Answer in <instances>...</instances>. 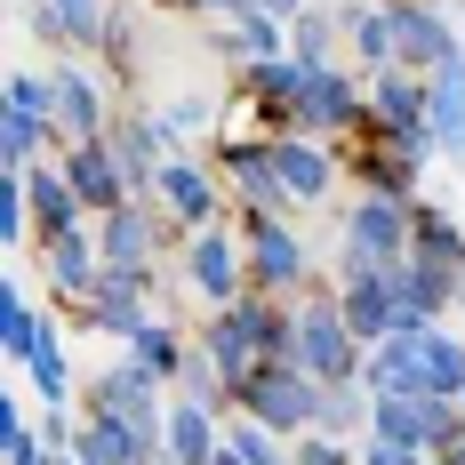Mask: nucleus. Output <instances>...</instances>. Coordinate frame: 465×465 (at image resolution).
Instances as JSON below:
<instances>
[{
    "label": "nucleus",
    "instance_id": "nucleus-31",
    "mask_svg": "<svg viewBox=\"0 0 465 465\" xmlns=\"http://www.w3.org/2000/svg\"><path fill=\"white\" fill-rule=\"evenodd\" d=\"M0 465H56V441H48V433H33L16 401L0 410Z\"/></svg>",
    "mask_w": 465,
    "mask_h": 465
},
{
    "label": "nucleus",
    "instance_id": "nucleus-16",
    "mask_svg": "<svg viewBox=\"0 0 465 465\" xmlns=\"http://www.w3.org/2000/svg\"><path fill=\"white\" fill-rule=\"evenodd\" d=\"M337 297H345V322H353L361 345L410 329V305H401V289H393V265H385V273H361V281H337Z\"/></svg>",
    "mask_w": 465,
    "mask_h": 465
},
{
    "label": "nucleus",
    "instance_id": "nucleus-11",
    "mask_svg": "<svg viewBox=\"0 0 465 465\" xmlns=\"http://www.w3.org/2000/svg\"><path fill=\"white\" fill-rule=\"evenodd\" d=\"M64 177L81 185L89 217L121 209V201H137V177H129V161L113 153V137H81V144H64Z\"/></svg>",
    "mask_w": 465,
    "mask_h": 465
},
{
    "label": "nucleus",
    "instance_id": "nucleus-21",
    "mask_svg": "<svg viewBox=\"0 0 465 465\" xmlns=\"http://www.w3.org/2000/svg\"><path fill=\"white\" fill-rule=\"evenodd\" d=\"M104 137H113V153H121V161H129L137 193H153V169H161V161L177 153V144H169V129H161V113H121V121H113Z\"/></svg>",
    "mask_w": 465,
    "mask_h": 465
},
{
    "label": "nucleus",
    "instance_id": "nucleus-2",
    "mask_svg": "<svg viewBox=\"0 0 465 465\" xmlns=\"http://www.w3.org/2000/svg\"><path fill=\"white\" fill-rule=\"evenodd\" d=\"M232 410H249L257 425H273V433H313L322 425V377L305 370V361H257L249 377H232Z\"/></svg>",
    "mask_w": 465,
    "mask_h": 465
},
{
    "label": "nucleus",
    "instance_id": "nucleus-37",
    "mask_svg": "<svg viewBox=\"0 0 465 465\" xmlns=\"http://www.w3.org/2000/svg\"><path fill=\"white\" fill-rule=\"evenodd\" d=\"M441 458H450V465H465V433H458V441H450V450H441Z\"/></svg>",
    "mask_w": 465,
    "mask_h": 465
},
{
    "label": "nucleus",
    "instance_id": "nucleus-38",
    "mask_svg": "<svg viewBox=\"0 0 465 465\" xmlns=\"http://www.w3.org/2000/svg\"><path fill=\"white\" fill-rule=\"evenodd\" d=\"M153 8H209V0H153Z\"/></svg>",
    "mask_w": 465,
    "mask_h": 465
},
{
    "label": "nucleus",
    "instance_id": "nucleus-7",
    "mask_svg": "<svg viewBox=\"0 0 465 465\" xmlns=\"http://www.w3.org/2000/svg\"><path fill=\"white\" fill-rule=\"evenodd\" d=\"M169 209L137 193V201H121V209H104L96 217V249H104V265H121V273H153L161 265V241H169Z\"/></svg>",
    "mask_w": 465,
    "mask_h": 465
},
{
    "label": "nucleus",
    "instance_id": "nucleus-17",
    "mask_svg": "<svg viewBox=\"0 0 465 465\" xmlns=\"http://www.w3.org/2000/svg\"><path fill=\"white\" fill-rule=\"evenodd\" d=\"M425 121L441 137V161H465V48H450L425 73Z\"/></svg>",
    "mask_w": 465,
    "mask_h": 465
},
{
    "label": "nucleus",
    "instance_id": "nucleus-34",
    "mask_svg": "<svg viewBox=\"0 0 465 465\" xmlns=\"http://www.w3.org/2000/svg\"><path fill=\"white\" fill-rule=\"evenodd\" d=\"M289 458H297V465H361L337 433H297V441H289Z\"/></svg>",
    "mask_w": 465,
    "mask_h": 465
},
{
    "label": "nucleus",
    "instance_id": "nucleus-29",
    "mask_svg": "<svg viewBox=\"0 0 465 465\" xmlns=\"http://www.w3.org/2000/svg\"><path fill=\"white\" fill-rule=\"evenodd\" d=\"M313 433L361 441V433H370V385H322V425H313Z\"/></svg>",
    "mask_w": 465,
    "mask_h": 465
},
{
    "label": "nucleus",
    "instance_id": "nucleus-32",
    "mask_svg": "<svg viewBox=\"0 0 465 465\" xmlns=\"http://www.w3.org/2000/svg\"><path fill=\"white\" fill-rule=\"evenodd\" d=\"M161 129H169V144L185 153V137L217 129V121H209V104H201V96H177V104H161Z\"/></svg>",
    "mask_w": 465,
    "mask_h": 465
},
{
    "label": "nucleus",
    "instance_id": "nucleus-3",
    "mask_svg": "<svg viewBox=\"0 0 465 465\" xmlns=\"http://www.w3.org/2000/svg\"><path fill=\"white\" fill-rule=\"evenodd\" d=\"M241 217V241H249V289H265V297H305L313 289V249H305V232L273 217V209H232Z\"/></svg>",
    "mask_w": 465,
    "mask_h": 465
},
{
    "label": "nucleus",
    "instance_id": "nucleus-14",
    "mask_svg": "<svg viewBox=\"0 0 465 465\" xmlns=\"http://www.w3.org/2000/svg\"><path fill=\"white\" fill-rule=\"evenodd\" d=\"M33 33L56 56H89L113 33V0H33Z\"/></svg>",
    "mask_w": 465,
    "mask_h": 465
},
{
    "label": "nucleus",
    "instance_id": "nucleus-27",
    "mask_svg": "<svg viewBox=\"0 0 465 465\" xmlns=\"http://www.w3.org/2000/svg\"><path fill=\"white\" fill-rule=\"evenodd\" d=\"M121 353H129V361H144L153 377H169V385H177V370H185V353H193V337H177V329H169L161 313H153V322H144L137 337L121 345Z\"/></svg>",
    "mask_w": 465,
    "mask_h": 465
},
{
    "label": "nucleus",
    "instance_id": "nucleus-35",
    "mask_svg": "<svg viewBox=\"0 0 465 465\" xmlns=\"http://www.w3.org/2000/svg\"><path fill=\"white\" fill-rule=\"evenodd\" d=\"M353 458H361V465H425V458H410V450H393V441H377V433H361Z\"/></svg>",
    "mask_w": 465,
    "mask_h": 465
},
{
    "label": "nucleus",
    "instance_id": "nucleus-33",
    "mask_svg": "<svg viewBox=\"0 0 465 465\" xmlns=\"http://www.w3.org/2000/svg\"><path fill=\"white\" fill-rule=\"evenodd\" d=\"M8 113H48V73L16 64V73H8ZM48 121H56V113H48Z\"/></svg>",
    "mask_w": 465,
    "mask_h": 465
},
{
    "label": "nucleus",
    "instance_id": "nucleus-23",
    "mask_svg": "<svg viewBox=\"0 0 465 465\" xmlns=\"http://www.w3.org/2000/svg\"><path fill=\"white\" fill-rule=\"evenodd\" d=\"M337 48H345V0H305V8L289 16V56L337 64Z\"/></svg>",
    "mask_w": 465,
    "mask_h": 465
},
{
    "label": "nucleus",
    "instance_id": "nucleus-22",
    "mask_svg": "<svg viewBox=\"0 0 465 465\" xmlns=\"http://www.w3.org/2000/svg\"><path fill=\"white\" fill-rule=\"evenodd\" d=\"M345 56H353V73H377V64H401L385 0H345Z\"/></svg>",
    "mask_w": 465,
    "mask_h": 465
},
{
    "label": "nucleus",
    "instance_id": "nucleus-26",
    "mask_svg": "<svg viewBox=\"0 0 465 465\" xmlns=\"http://www.w3.org/2000/svg\"><path fill=\"white\" fill-rule=\"evenodd\" d=\"M225 56H232V64H265V56H289V25H281V16H265V8H249V16H232Z\"/></svg>",
    "mask_w": 465,
    "mask_h": 465
},
{
    "label": "nucleus",
    "instance_id": "nucleus-39",
    "mask_svg": "<svg viewBox=\"0 0 465 465\" xmlns=\"http://www.w3.org/2000/svg\"><path fill=\"white\" fill-rule=\"evenodd\" d=\"M458 410H465V393H458Z\"/></svg>",
    "mask_w": 465,
    "mask_h": 465
},
{
    "label": "nucleus",
    "instance_id": "nucleus-6",
    "mask_svg": "<svg viewBox=\"0 0 465 465\" xmlns=\"http://www.w3.org/2000/svg\"><path fill=\"white\" fill-rule=\"evenodd\" d=\"M161 385L169 377H153L144 361H113V370H96L89 385H81V418H129V425H144L153 441H161V425H169V401H161Z\"/></svg>",
    "mask_w": 465,
    "mask_h": 465
},
{
    "label": "nucleus",
    "instance_id": "nucleus-12",
    "mask_svg": "<svg viewBox=\"0 0 465 465\" xmlns=\"http://www.w3.org/2000/svg\"><path fill=\"white\" fill-rule=\"evenodd\" d=\"M41 249V273L48 289H56V305H81L96 289V273H104V249H96V217L89 225H73V232H48V241H33Z\"/></svg>",
    "mask_w": 465,
    "mask_h": 465
},
{
    "label": "nucleus",
    "instance_id": "nucleus-5",
    "mask_svg": "<svg viewBox=\"0 0 465 465\" xmlns=\"http://www.w3.org/2000/svg\"><path fill=\"white\" fill-rule=\"evenodd\" d=\"M217 313V305H232L241 289H249V241H241V225H193L185 232V273H177Z\"/></svg>",
    "mask_w": 465,
    "mask_h": 465
},
{
    "label": "nucleus",
    "instance_id": "nucleus-18",
    "mask_svg": "<svg viewBox=\"0 0 465 465\" xmlns=\"http://www.w3.org/2000/svg\"><path fill=\"white\" fill-rule=\"evenodd\" d=\"M217 450H225V418L177 393V401H169V425H161V458H177V465H217Z\"/></svg>",
    "mask_w": 465,
    "mask_h": 465
},
{
    "label": "nucleus",
    "instance_id": "nucleus-24",
    "mask_svg": "<svg viewBox=\"0 0 465 465\" xmlns=\"http://www.w3.org/2000/svg\"><path fill=\"white\" fill-rule=\"evenodd\" d=\"M48 313H33V297H25V281H8L0 289V361L25 377V361H33V345H41Z\"/></svg>",
    "mask_w": 465,
    "mask_h": 465
},
{
    "label": "nucleus",
    "instance_id": "nucleus-28",
    "mask_svg": "<svg viewBox=\"0 0 465 465\" xmlns=\"http://www.w3.org/2000/svg\"><path fill=\"white\" fill-rule=\"evenodd\" d=\"M25 377H33V393H41V401H73V361H64V329H56V322L41 329V345H33Z\"/></svg>",
    "mask_w": 465,
    "mask_h": 465
},
{
    "label": "nucleus",
    "instance_id": "nucleus-8",
    "mask_svg": "<svg viewBox=\"0 0 465 465\" xmlns=\"http://www.w3.org/2000/svg\"><path fill=\"white\" fill-rule=\"evenodd\" d=\"M161 281H169L161 265H153V273H121V265H104V273H96V289L73 305V313H81L89 329H104V337H121V345H129V337L153 322V305H144V297H153Z\"/></svg>",
    "mask_w": 465,
    "mask_h": 465
},
{
    "label": "nucleus",
    "instance_id": "nucleus-19",
    "mask_svg": "<svg viewBox=\"0 0 465 465\" xmlns=\"http://www.w3.org/2000/svg\"><path fill=\"white\" fill-rule=\"evenodd\" d=\"M361 81H370V121L377 129H418L425 121V73L418 64H377Z\"/></svg>",
    "mask_w": 465,
    "mask_h": 465
},
{
    "label": "nucleus",
    "instance_id": "nucleus-15",
    "mask_svg": "<svg viewBox=\"0 0 465 465\" xmlns=\"http://www.w3.org/2000/svg\"><path fill=\"white\" fill-rule=\"evenodd\" d=\"M385 16H393V48H401V64H418V73H433V64L458 48L441 0H385Z\"/></svg>",
    "mask_w": 465,
    "mask_h": 465
},
{
    "label": "nucleus",
    "instance_id": "nucleus-10",
    "mask_svg": "<svg viewBox=\"0 0 465 465\" xmlns=\"http://www.w3.org/2000/svg\"><path fill=\"white\" fill-rule=\"evenodd\" d=\"M48 113H56V137H64V144L113 129V104H104V89H96V73H89V64H73V56L48 64Z\"/></svg>",
    "mask_w": 465,
    "mask_h": 465
},
{
    "label": "nucleus",
    "instance_id": "nucleus-36",
    "mask_svg": "<svg viewBox=\"0 0 465 465\" xmlns=\"http://www.w3.org/2000/svg\"><path fill=\"white\" fill-rule=\"evenodd\" d=\"M257 8H265V16H281V25H289V16H297V8H305V0H257Z\"/></svg>",
    "mask_w": 465,
    "mask_h": 465
},
{
    "label": "nucleus",
    "instance_id": "nucleus-30",
    "mask_svg": "<svg viewBox=\"0 0 465 465\" xmlns=\"http://www.w3.org/2000/svg\"><path fill=\"white\" fill-rule=\"evenodd\" d=\"M418 249L465 273V225L450 217V209H441V201H425V193H418Z\"/></svg>",
    "mask_w": 465,
    "mask_h": 465
},
{
    "label": "nucleus",
    "instance_id": "nucleus-13",
    "mask_svg": "<svg viewBox=\"0 0 465 465\" xmlns=\"http://www.w3.org/2000/svg\"><path fill=\"white\" fill-rule=\"evenodd\" d=\"M273 169H281V185L313 209V201H329V193H337V177H345V153H337L329 137L289 129V137H273Z\"/></svg>",
    "mask_w": 465,
    "mask_h": 465
},
{
    "label": "nucleus",
    "instance_id": "nucleus-25",
    "mask_svg": "<svg viewBox=\"0 0 465 465\" xmlns=\"http://www.w3.org/2000/svg\"><path fill=\"white\" fill-rule=\"evenodd\" d=\"M48 153H64V137H56L48 113H0V169H33Z\"/></svg>",
    "mask_w": 465,
    "mask_h": 465
},
{
    "label": "nucleus",
    "instance_id": "nucleus-20",
    "mask_svg": "<svg viewBox=\"0 0 465 465\" xmlns=\"http://www.w3.org/2000/svg\"><path fill=\"white\" fill-rule=\"evenodd\" d=\"M89 465H153L161 458V441L129 418H81V441H73Z\"/></svg>",
    "mask_w": 465,
    "mask_h": 465
},
{
    "label": "nucleus",
    "instance_id": "nucleus-1",
    "mask_svg": "<svg viewBox=\"0 0 465 465\" xmlns=\"http://www.w3.org/2000/svg\"><path fill=\"white\" fill-rule=\"evenodd\" d=\"M297 361L322 377V385H361V361H370V345L345 322V297L322 289V281L297 297Z\"/></svg>",
    "mask_w": 465,
    "mask_h": 465
},
{
    "label": "nucleus",
    "instance_id": "nucleus-4",
    "mask_svg": "<svg viewBox=\"0 0 465 465\" xmlns=\"http://www.w3.org/2000/svg\"><path fill=\"white\" fill-rule=\"evenodd\" d=\"M370 433L410 450V458H441L465 433V410L441 401V393H370Z\"/></svg>",
    "mask_w": 465,
    "mask_h": 465
},
{
    "label": "nucleus",
    "instance_id": "nucleus-9",
    "mask_svg": "<svg viewBox=\"0 0 465 465\" xmlns=\"http://www.w3.org/2000/svg\"><path fill=\"white\" fill-rule=\"evenodd\" d=\"M153 201L169 209V225H177V232H193V225H217L232 193L217 185V169H201L193 153H169V161L153 169Z\"/></svg>",
    "mask_w": 465,
    "mask_h": 465
}]
</instances>
